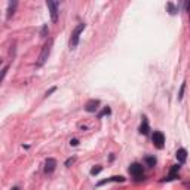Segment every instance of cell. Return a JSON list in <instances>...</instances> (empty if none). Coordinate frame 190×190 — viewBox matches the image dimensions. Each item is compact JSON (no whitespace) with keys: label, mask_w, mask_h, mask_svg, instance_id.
Segmentation results:
<instances>
[{"label":"cell","mask_w":190,"mask_h":190,"mask_svg":"<svg viewBox=\"0 0 190 190\" xmlns=\"http://www.w3.org/2000/svg\"><path fill=\"white\" fill-rule=\"evenodd\" d=\"M52 46H54V40L52 39H48L46 42H45V45L42 46V51H40V54H39L37 57V66H43L45 63H46V60L49 58V55H51V51H52Z\"/></svg>","instance_id":"obj_1"},{"label":"cell","mask_w":190,"mask_h":190,"mask_svg":"<svg viewBox=\"0 0 190 190\" xmlns=\"http://www.w3.org/2000/svg\"><path fill=\"white\" fill-rule=\"evenodd\" d=\"M128 171H129V174H131V177L135 180V181H143L144 180V169H143V165L140 163V162H134V163H131L129 165V168H128Z\"/></svg>","instance_id":"obj_2"},{"label":"cell","mask_w":190,"mask_h":190,"mask_svg":"<svg viewBox=\"0 0 190 190\" xmlns=\"http://www.w3.org/2000/svg\"><path fill=\"white\" fill-rule=\"evenodd\" d=\"M86 28V24L85 22H80V24H77L76 27L73 28V31H72V36H70V49H76L77 45H79V39H80V34L83 33V30Z\"/></svg>","instance_id":"obj_3"},{"label":"cell","mask_w":190,"mask_h":190,"mask_svg":"<svg viewBox=\"0 0 190 190\" xmlns=\"http://www.w3.org/2000/svg\"><path fill=\"white\" fill-rule=\"evenodd\" d=\"M152 141H153V146H154L156 149L162 150L163 146H165V135H163L160 131H154L153 135H152Z\"/></svg>","instance_id":"obj_4"},{"label":"cell","mask_w":190,"mask_h":190,"mask_svg":"<svg viewBox=\"0 0 190 190\" xmlns=\"http://www.w3.org/2000/svg\"><path fill=\"white\" fill-rule=\"evenodd\" d=\"M46 6H48V9H49L52 22H57V21H58V13H60V12H58V6H60V3H58V1L48 0V1H46Z\"/></svg>","instance_id":"obj_5"},{"label":"cell","mask_w":190,"mask_h":190,"mask_svg":"<svg viewBox=\"0 0 190 190\" xmlns=\"http://www.w3.org/2000/svg\"><path fill=\"white\" fill-rule=\"evenodd\" d=\"M180 163H177V165H172L171 166V169H169V174L166 175V177H163L162 180H160V183H169V181H174L175 178H178V172H180Z\"/></svg>","instance_id":"obj_6"},{"label":"cell","mask_w":190,"mask_h":190,"mask_svg":"<svg viewBox=\"0 0 190 190\" xmlns=\"http://www.w3.org/2000/svg\"><path fill=\"white\" fill-rule=\"evenodd\" d=\"M55 169H57V159H54V157H48V159L45 160L43 172H45L46 175H49V174H52Z\"/></svg>","instance_id":"obj_7"},{"label":"cell","mask_w":190,"mask_h":190,"mask_svg":"<svg viewBox=\"0 0 190 190\" xmlns=\"http://www.w3.org/2000/svg\"><path fill=\"white\" fill-rule=\"evenodd\" d=\"M125 181H126L125 177H122V175H113V177H110V178H106V180L98 181V183H97V187H101V186L109 184V183H125Z\"/></svg>","instance_id":"obj_8"},{"label":"cell","mask_w":190,"mask_h":190,"mask_svg":"<svg viewBox=\"0 0 190 190\" xmlns=\"http://www.w3.org/2000/svg\"><path fill=\"white\" fill-rule=\"evenodd\" d=\"M100 104H101L100 100H94V98H92V100H88L86 104H85V110H86L88 113H95V112L98 110Z\"/></svg>","instance_id":"obj_9"},{"label":"cell","mask_w":190,"mask_h":190,"mask_svg":"<svg viewBox=\"0 0 190 190\" xmlns=\"http://www.w3.org/2000/svg\"><path fill=\"white\" fill-rule=\"evenodd\" d=\"M141 119H143V120H141V125H140L138 131H140V134H143V135H149V132H150V125H149V119H147L146 116H143Z\"/></svg>","instance_id":"obj_10"},{"label":"cell","mask_w":190,"mask_h":190,"mask_svg":"<svg viewBox=\"0 0 190 190\" xmlns=\"http://www.w3.org/2000/svg\"><path fill=\"white\" fill-rule=\"evenodd\" d=\"M175 157H177V160H178V163H180V165L186 163V160H187V150H186L184 147L178 149L177 153H175Z\"/></svg>","instance_id":"obj_11"},{"label":"cell","mask_w":190,"mask_h":190,"mask_svg":"<svg viewBox=\"0 0 190 190\" xmlns=\"http://www.w3.org/2000/svg\"><path fill=\"white\" fill-rule=\"evenodd\" d=\"M16 6H18V1H16V0H13V1H9V3H7V13H6V19H10V18L13 16Z\"/></svg>","instance_id":"obj_12"},{"label":"cell","mask_w":190,"mask_h":190,"mask_svg":"<svg viewBox=\"0 0 190 190\" xmlns=\"http://www.w3.org/2000/svg\"><path fill=\"white\" fill-rule=\"evenodd\" d=\"M144 163H146L149 168H154L156 163H157V160H156L154 156H146V157H144Z\"/></svg>","instance_id":"obj_13"},{"label":"cell","mask_w":190,"mask_h":190,"mask_svg":"<svg viewBox=\"0 0 190 190\" xmlns=\"http://www.w3.org/2000/svg\"><path fill=\"white\" fill-rule=\"evenodd\" d=\"M166 7H168V12H169V15H175L177 12H178V7L174 4V3H166Z\"/></svg>","instance_id":"obj_14"},{"label":"cell","mask_w":190,"mask_h":190,"mask_svg":"<svg viewBox=\"0 0 190 190\" xmlns=\"http://www.w3.org/2000/svg\"><path fill=\"white\" fill-rule=\"evenodd\" d=\"M106 114H107V116H109V114H112V109H110L109 106H107V107H104L100 113L97 114V117H98V119H101V117H103V116H106Z\"/></svg>","instance_id":"obj_15"},{"label":"cell","mask_w":190,"mask_h":190,"mask_svg":"<svg viewBox=\"0 0 190 190\" xmlns=\"http://www.w3.org/2000/svg\"><path fill=\"white\" fill-rule=\"evenodd\" d=\"M103 171V166L101 165H97V166H94V168H91V171H89V174L91 175H98L100 172Z\"/></svg>","instance_id":"obj_16"},{"label":"cell","mask_w":190,"mask_h":190,"mask_svg":"<svg viewBox=\"0 0 190 190\" xmlns=\"http://www.w3.org/2000/svg\"><path fill=\"white\" fill-rule=\"evenodd\" d=\"M48 34H49V27L46 24H43L42 28H40V36L42 37H48Z\"/></svg>","instance_id":"obj_17"},{"label":"cell","mask_w":190,"mask_h":190,"mask_svg":"<svg viewBox=\"0 0 190 190\" xmlns=\"http://www.w3.org/2000/svg\"><path fill=\"white\" fill-rule=\"evenodd\" d=\"M184 89H186V82L181 83V88H180V92H178V101L183 100V97H184Z\"/></svg>","instance_id":"obj_18"},{"label":"cell","mask_w":190,"mask_h":190,"mask_svg":"<svg viewBox=\"0 0 190 190\" xmlns=\"http://www.w3.org/2000/svg\"><path fill=\"white\" fill-rule=\"evenodd\" d=\"M7 70H9V64H6V66L3 67V70H1V82L4 80V77H6V73H7Z\"/></svg>","instance_id":"obj_19"},{"label":"cell","mask_w":190,"mask_h":190,"mask_svg":"<svg viewBox=\"0 0 190 190\" xmlns=\"http://www.w3.org/2000/svg\"><path fill=\"white\" fill-rule=\"evenodd\" d=\"M75 160H76L75 157H69V159L66 160V166H67V168H70V166H72V165L75 163Z\"/></svg>","instance_id":"obj_20"},{"label":"cell","mask_w":190,"mask_h":190,"mask_svg":"<svg viewBox=\"0 0 190 190\" xmlns=\"http://www.w3.org/2000/svg\"><path fill=\"white\" fill-rule=\"evenodd\" d=\"M55 91H57V86H54V88H51L49 91H46V94H45V98H46V97H49V95H51L52 92H55Z\"/></svg>","instance_id":"obj_21"},{"label":"cell","mask_w":190,"mask_h":190,"mask_svg":"<svg viewBox=\"0 0 190 190\" xmlns=\"http://www.w3.org/2000/svg\"><path fill=\"white\" fill-rule=\"evenodd\" d=\"M70 146H73V147L79 146V140H77V138H73V140H70Z\"/></svg>","instance_id":"obj_22"},{"label":"cell","mask_w":190,"mask_h":190,"mask_svg":"<svg viewBox=\"0 0 190 190\" xmlns=\"http://www.w3.org/2000/svg\"><path fill=\"white\" fill-rule=\"evenodd\" d=\"M187 12H189V24H190V1L187 3Z\"/></svg>","instance_id":"obj_23"},{"label":"cell","mask_w":190,"mask_h":190,"mask_svg":"<svg viewBox=\"0 0 190 190\" xmlns=\"http://www.w3.org/2000/svg\"><path fill=\"white\" fill-rule=\"evenodd\" d=\"M113 160H114V154L112 153V154H110V162H113Z\"/></svg>","instance_id":"obj_24"},{"label":"cell","mask_w":190,"mask_h":190,"mask_svg":"<svg viewBox=\"0 0 190 190\" xmlns=\"http://www.w3.org/2000/svg\"><path fill=\"white\" fill-rule=\"evenodd\" d=\"M10 190H21V189H19L18 186H15V187H12V189H10Z\"/></svg>","instance_id":"obj_25"}]
</instances>
